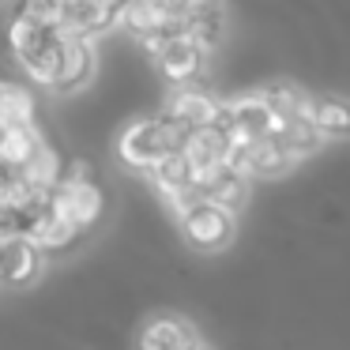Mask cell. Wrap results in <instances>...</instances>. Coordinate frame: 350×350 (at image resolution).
<instances>
[{
	"mask_svg": "<svg viewBox=\"0 0 350 350\" xmlns=\"http://www.w3.org/2000/svg\"><path fill=\"white\" fill-rule=\"evenodd\" d=\"M8 42L27 76L42 87H53L61 64V31L34 19L31 12H16V19L8 23Z\"/></svg>",
	"mask_w": 350,
	"mask_h": 350,
	"instance_id": "obj_1",
	"label": "cell"
},
{
	"mask_svg": "<svg viewBox=\"0 0 350 350\" xmlns=\"http://www.w3.org/2000/svg\"><path fill=\"white\" fill-rule=\"evenodd\" d=\"M185 132H189V129H185V124H177V121H170L166 113L139 117V121L124 124V132L117 136V159H121L129 170L147 174L154 162H162L166 154L181 151Z\"/></svg>",
	"mask_w": 350,
	"mask_h": 350,
	"instance_id": "obj_2",
	"label": "cell"
},
{
	"mask_svg": "<svg viewBox=\"0 0 350 350\" xmlns=\"http://www.w3.org/2000/svg\"><path fill=\"white\" fill-rule=\"evenodd\" d=\"M46 207H49L53 215H61V219L76 222L79 230H91L94 222L102 219V211H106V196H102V189L91 181V177H72V174H64L61 181L49 189Z\"/></svg>",
	"mask_w": 350,
	"mask_h": 350,
	"instance_id": "obj_3",
	"label": "cell"
},
{
	"mask_svg": "<svg viewBox=\"0 0 350 350\" xmlns=\"http://www.w3.org/2000/svg\"><path fill=\"white\" fill-rule=\"evenodd\" d=\"M177 222H181L185 241L200 252H219V249H226L230 237H234V215H230L226 207L211 204V200L192 204Z\"/></svg>",
	"mask_w": 350,
	"mask_h": 350,
	"instance_id": "obj_4",
	"label": "cell"
},
{
	"mask_svg": "<svg viewBox=\"0 0 350 350\" xmlns=\"http://www.w3.org/2000/svg\"><path fill=\"white\" fill-rule=\"evenodd\" d=\"M109 27H117V8L106 0H61V23L57 31L72 38H98Z\"/></svg>",
	"mask_w": 350,
	"mask_h": 350,
	"instance_id": "obj_5",
	"label": "cell"
},
{
	"mask_svg": "<svg viewBox=\"0 0 350 350\" xmlns=\"http://www.w3.org/2000/svg\"><path fill=\"white\" fill-rule=\"evenodd\" d=\"M154 64H159V72L170 83H192V79H200L207 68V49L196 46L192 38H185V34H177V38H170L166 49L154 57Z\"/></svg>",
	"mask_w": 350,
	"mask_h": 350,
	"instance_id": "obj_6",
	"label": "cell"
},
{
	"mask_svg": "<svg viewBox=\"0 0 350 350\" xmlns=\"http://www.w3.org/2000/svg\"><path fill=\"white\" fill-rule=\"evenodd\" d=\"M162 113H166L170 121L185 124V129H196V124H211L215 121L219 98H211L207 91H200V87H192V83H174V91H170L166 102H162Z\"/></svg>",
	"mask_w": 350,
	"mask_h": 350,
	"instance_id": "obj_7",
	"label": "cell"
},
{
	"mask_svg": "<svg viewBox=\"0 0 350 350\" xmlns=\"http://www.w3.org/2000/svg\"><path fill=\"white\" fill-rule=\"evenodd\" d=\"M42 271V249L31 241V237L16 234L0 241V282L8 286H27L34 282Z\"/></svg>",
	"mask_w": 350,
	"mask_h": 350,
	"instance_id": "obj_8",
	"label": "cell"
},
{
	"mask_svg": "<svg viewBox=\"0 0 350 350\" xmlns=\"http://www.w3.org/2000/svg\"><path fill=\"white\" fill-rule=\"evenodd\" d=\"M94 72V49L87 38H72V34H61V64H57V79L53 91L57 94H72L79 87H87Z\"/></svg>",
	"mask_w": 350,
	"mask_h": 350,
	"instance_id": "obj_9",
	"label": "cell"
},
{
	"mask_svg": "<svg viewBox=\"0 0 350 350\" xmlns=\"http://www.w3.org/2000/svg\"><path fill=\"white\" fill-rule=\"evenodd\" d=\"M192 342H200L192 324L174 312H159L139 327V350H189Z\"/></svg>",
	"mask_w": 350,
	"mask_h": 350,
	"instance_id": "obj_10",
	"label": "cell"
},
{
	"mask_svg": "<svg viewBox=\"0 0 350 350\" xmlns=\"http://www.w3.org/2000/svg\"><path fill=\"white\" fill-rule=\"evenodd\" d=\"M222 31H226V19H222V0L215 4H204V8H192L181 16V34L192 38L196 46H204L211 53L215 46L222 42Z\"/></svg>",
	"mask_w": 350,
	"mask_h": 350,
	"instance_id": "obj_11",
	"label": "cell"
},
{
	"mask_svg": "<svg viewBox=\"0 0 350 350\" xmlns=\"http://www.w3.org/2000/svg\"><path fill=\"white\" fill-rule=\"evenodd\" d=\"M309 121L324 139H350V102L335 94L309 98Z\"/></svg>",
	"mask_w": 350,
	"mask_h": 350,
	"instance_id": "obj_12",
	"label": "cell"
},
{
	"mask_svg": "<svg viewBox=\"0 0 350 350\" xmlns=\"http://www.w3.org/2000/svg\"><path fill=\"white\" fill-rule=\"evenodd\" d=\"M222 151H226V132L215 129V124H196V129H189L181 139V154L189 159V166L222 162Z\"/></svg>",
	"mask_w": 350,
	"mask_h": 350,
	"instance_id": "obj_13",
	"label": "cell"
},
{
	"mask_svg": "<svg viewBox=\"0 0 350 350\" xmlns=\"http://www.w3.org/2000/svg\"><path fill=\"white\" fill-rule=\"evenodd\" d=\"M294 166L290 151L279 144V136H256L249 151V177H282Z\"/></svg>",
	"mask_w": 350,
	"mask_h": 350,
	"instance_id": "obj_14",
	"label": "cell"
},
{
	"mask_svg": "<svg viewBox=\"0 0 350 350\" xmlns=\"http://www.w3.org/2000/svg\"><path fill=\"white\" fill-rule=\"evenodd\" d=\"M275 136H279V144L290 151V159H294V162L317 154L320 144H324V136L317 132V124L309 121V109H305V113H297V117H290V121L275 132Z\"/></svg>",
	"mask_w": 350,
	"mask_h": 350,
	"instance_id": "obj_15",
	"label": "cell"
},
{
	"mask_svg": "<svg viewBox=\"0 0 350 350\" xmlns=\"http://www.w3.org/2000/svg\"><path fill=\"white\" fill-rule=\"evenodd\" d=\"M16 174L23 177V181L31 185V189H38V192H49V189H53V185L64 177V162H61V154H57L49 144H42L38 151H34L31 159H27L23 166L16 170Z\"/></svg>",
	"mask_w": 350,
	"mask_h": 350,
	"instance_id": "obj_16",
	"label": "cell"
},
{
	"mask_svg": "<svg viewBox=\"0 0 350 350\" xmlns=\"http://www.w3.org/2000/svg\"><path fill=\"white\" fill-rule=\"evenodd\" d=\"M46 144L38 124H19V129H0V162L19 170L38 147Z\"/></svg>",
	"mask_w": 350,
	"mask_h": 350,
	"instance_id": "obj_17",
	"label": "cell"
},
{
	"mask_svg": "<svg viewBox=\"0 0 350 350\" xmlns=\"http://www.w3.org/2000/svg\"><path fill=\"white\" fill-rule=\"evenodd\" d=\"M204 200H211V204L226 207L230 215H237L245 207V200H249V177L222 166L219 174H215V181L204 189Z\"/></svg>",
	"mask_w": 350,
	"mask_h": 350,
	"instance_id": "obj_18",
	"label": "cell"
},
{
	"mask_svg": "<svg viewBox=\"0 0 350 350\" xmlns=\"http://www.w3.org/2000/svg\"><path fill=\"white\" fill-rule=\"evenodd\" d=\"M260 94H264L271 117H279V121H290V117H297V113L309 109V94H305L301 87L286 83V79H275V83L260 87Z\"/></svg>",
	"mask_w": 350,
	"mask_h": 350,
	"instance_id": "obj_19",
	"label": "cell"
},
{
	"mask_svg": "<svg viewBox=\"0 0 350 350\" xmlns=\"http://www.w3.org/2000/svg\"><path fill=\"white\" fill-rule=\"evenodd\" d=\"M147 177H151V185L166 196V192H174V189L192 185V166H189V159H185L181 151H174V154H166L162 162H154V166L147 170Z\"/></svg>",
	"mask_w": 350,
	"mask_h": 350,
	"instance_id": "obj_20",
	"label": "cell"
},
{
	"mask_svg": "<svg viewBox=\"0 0 350 350\" xmlns=\"http://www.w3.org/2000/svg\"><path fill=\"white\" fill-rule=\"evenodd\" d=\"M19 124H34V94L27 87L8 83L0 98V129H19Z\"/></svg>",
	"mask_w": 350,
	"mask_h": 350,
	"instance_id": "obj_21",
	"label": "cell"
},
{
	"mask_svg": "<svg viewBox=\"0 0 350 350\" xmlns=\"http://www.w3.org/2000/svg\"><path fill=\"white\" fill-rule=\"evenodd\" d=\"M159 4L170 12V16H177V19H181L185 12H192V8H204V4H215V0H159Z\"/></svg>",
	"mask_w": 350,
	"mask_h": 350,
	"instance_id": "obj_22",
	"label": "cell"
},
{
	"mask_svg": "<svg viewBox=\"0 0 350 350\" xmlns=\"http://www.w3.org/2000/svg\"><path fill=\"white\" fill-rule=\"evenodd\" d=\"M189 350H211V347H204V342H192V347Z\"/></svg>",
	"mask_w": 350,
	"mask_h": 350,
	"instance_id": "obj_23",
	"label": "cell"
},
{
	"mask_svg": "<svg viewBox=\"0 0 350 350\" xmlns=\"http://www.w3.org/2000/svg\"><path fill=\"white\" fill-rule=\"evenodd\" d=\"M4 91H8V83H4V79H0V98H4Z\"/></svg>",
	"mask_w": 350,
	"mask_h": 350,
	"instance_id": "obj_24",
	"label": "cell"
}]
</instances>
